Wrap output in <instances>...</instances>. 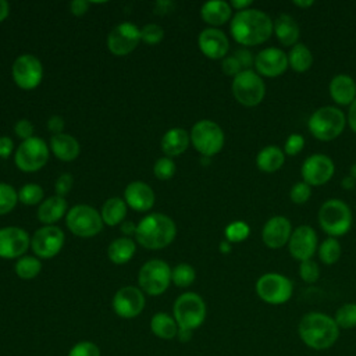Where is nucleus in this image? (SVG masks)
Wrapping results in <instances>:
<instances>
[{"instance_id": "28", "label": "nucleus", "mask_w": 356, "mask_h": 356, "mask_svg": "<svg viewBox=\"0 0 356 356\" xmlns=\"http://www.w3.org/2000/svg\"><path fill=\"white\" fill-rule=\"evenodd\" d=\"M189 140H191V136L185 129L172 128L164 134V136L161 138L160 146L164 154L174 157V156H179L186 150Z\"/></svg>"}, {"instance_id": "11", "label": "nucleus", "mask_w": 356, "mask_h": 356, "mask_svg": "<svg viewBox=\"0 0 356 356\" xmlns=\"http://www.w3.org/2000/svg\"><path fill=\"white\" fill-rule=\"evenodd\" d=\"M138 282L146 293L152 296L160 295L168 288L171 282V268L163 260H149L140 267Z\"/></svg>"}, {"instance_id": "12", "label": "nucleus", "mask_w": 356, "mask_h": 356, "mask_svg": "<svg viewBox=\"0 0 356 356\" xmlns=\"http://www.w3.org/2000/svg\"><path fill=\"white\" fill-rule=\"evenodd\" d=\"M14 160L21 171L35 172L47 163L49 147L43 139L32 136L18 146Z\"/></svg>"}, {"instance_id": "7", "label": "nucleus", "mask_w": 356, "mask_h": 356, "mask_svg": "<svg viewBox=\"0 0 356 356\" xmlns=\"http://www.w3.org/2000/svg\"><path fill=\"white\" fill-rule=\"evenodd\" d=\"M232 95L245 107L260 104L266 96L263 78L253 70H243L232 81Z\"/></svg>"}, {"instance_id": "40", "label": "nucleus", "mask_w": 356, "mask_h": 356, "mask_svg": "<svg viewBox=\"0 0 356 356\" xmlns=\"http://www.w3.org/2000/svg\"><path fill=\"white\" fill-rule=\"evenodd\" d=\"M17 200L18 193L15 189L8 184L0 182V216L10 213L15 207Z\"/></svg>"}, {"instance_id": "56", "label": "nucleus", "mask_w": 356, "mask_h": 356, "mask_svg": "<svg viewBox=\"0 0 356 356\" xmlns=\"http://www.w3.org/2000/svg\"><path fill=\"white\" fill-rule=\"evenodd\" d=\"M231 8L236 10L238 11H243V10H248L250 6H252V0H232L229 3Z\"/></svg>"}, {"instance_id": "22", "label": "nucleus", "mask_w": 356, "mask_h": 356, "mask_svg": "<svg viewBox=\"0 0 356 356\" xmlns=\"http://www.w3.org/2000/svg\"><path fill=\"white\" fill-rule=\"evenodd\" d=\"M197 42L202 53L211 60L224 58L229 49V42L227 35L217 28L203 29L199 35Z\"/></svg>"}, {"instance_id": "53", "label": "nucleus", "mask_w": 356, "mask_h": 356, "mask_svg": "<svg viewBox=\"0 0 356 356\" xmlns=\"http://www.w3.org/2000/svg\"><path fill=\"white\" fill-rule=\"evenodd\" d=\"M70 8H71V13H72L74 15L81 17V15H83V14L88 11L89 3L85 1V0H74V1L70 4Z\"/></svg>"}, {"instance_id": "47", "label": "nucleus", "mask_w": 356, "mask_h": 356, "mask_svg": "<svg viewBox=\"0 0 356 356\" xmlns=\"http://www.w3.org/2000/svg\"><path fill=\"white\" fill-rule=\"evenodd\" d=\"M303 147H305V138L299 134H292L285 140L284 153L286 156H296L303 150Z\"/></svg>"}, {"instance_id": "23", "label": "nucleus", "mask_w": 356, "mask_h": 356, "mask_svg": "<svg viewBox=\"0 0 356 356\" xmlns=\"http://www.w3.org/2000/svg\"><path fill=\"white\" fill-rule=\"evenodd\" d=\"M124 200L136 211H147L154 204V193L147 184L134 181L125 188Z\"/></svg>"}, {"instance_id": "33", "label": "nucleus", "mask_w": 356, "mask_h": 356, "mask_svg": "<svg viewBox=\"0 0 356 356\" xmlns=\"http://www.w3.org/2000/svg\"><path fill=\"white\" fill-rule=\"evenodd\" d=\"M100 216H102L103 222H106L110 227L122 222V220L127 216V203H125V200H122L120 197L107 199L106 203L102 207Z\"/></svg>"}, {"instance_id": "49", "label": "nucleus", "mask_w": 356, "mask_h": 356, "mask_svg": "<svg viewBox=\"0 0 356 356\" xmlns=\"http://www.w3.org/2000/svg\"><path fill=\"white\" fill-rule=\"evenodd\" d=\"M56 193H57V196H64V195H67L68 192H70V189H71V186H72V175L71 174H68V172H65V174H61L58 178H57V181H56Z\"/></svg>"}, {"instance_id": "17", "label": "nucleus", "mask_w": 356, "mask_h": 356, "mask_svg": "<svg viewBox=\"0 0 356 356\" xmlns=\"http://www.w3.org/2000/svg\"><path fill=\"white\" fill-rule=\"evenodd\" d=\"M317 234L310 225H299L292 231L288 242V250L295 260L305 261L312 259L317 252Z\"/></svg>"}, {"instance_id": "10", "label": "nucleus", "mask_w": 356, "mask_h": 356, "mask_svg": "<svg viewBox=\"0 0 356 356\" xmlns=\"http://www.w3.org/2000/svg\"><path fill=\"white\" fill-rule=\"evenodd\" d=\"M68 229L81 238L97 235L103 228L102 216L96 209L88 204H76L67 213Z\"/></svg>"}, {"instance_id": "25", "label": "nucleus", "mask_w": 356, "mask_h": 356, "mask_svg": "<svg viewBox=\"0 0 356 356\" xmlns=\"http://www.w3.org/2000/svg\"><path fill=\"white\" fill-rule=\"evenodd\" d=\"M273 33L275 35L277 40L284 46H295L299 43L300 28L296 19L289 14H280L273 21Z\"/></svg>"}, {"instance_id": "57", "label": "nucleus", "mask_w": 356, "mask_h": 356, "mask_svg": "<svg viewBox=\"0 0 356 356\" xmlns=\"http://www.w3.org/2000/svg\"><path fill=\"white\" fill-rule=\"evenodd\" d=\"M121 231H122L125 235L135 234L136 225H135L132 221H125V222H122V225H121Z\"/></svg>"}, {"instance_id": "39", "label": "nucleus", "mask_w": 356, "mask_h": 356, "mask_svg": "<svg viewBox=\"0 0 356 356\" xmlns=\"http://www.w3.org/2000/svg\"><path fill=\"white\" fill-rule=\"evenodd\" d=\"M225 238L229 243L245 241L250 234V227L245 221H232L224 229Z\"/></svg>"}, {"instance_id": "5", "label": "nucleus", "mask_w": 356, "mask_h": 356, "mask_svg": "<svg viewBox=\"0 0 356 356\" xmlns=\"http://www.w3.org/2000/svg\"><path fill=\"white\" fill-rule=\"evenodd\" d=\"M318 224L331 238H338L349 232L353 221L350 207L341 199L325 200L318 210Z\"/></svg>"}, {"instance_id": "8", "label": "nucleus", "mask_w": 356, "mask_h": 356, "mask_svg": "<svg viewBox=\"0 0 356 356\" xmlns=\"http://www.w3.org/2000/svg\"><path fill=\"white\" fill-rule=\"evenodd\" d=\"M224 139L221 127L211 120L197 121L191 131V142L193 147L204 157L217 154L224 146Z\"/></svg>"}, {"instance_id": "26", "label": "nucleus", "mask_w": 356, "mask_h": 356, "mask_svg": "<svg viewBox=\"0 0 356 356\" xmlns=\"http://www.w3.org/2000/svg\"><path fill=\"white\" fill-rule=\"evenodd\" d=\"M200 14L206 24H209L211 26H220L231 19L232 8H231L229 3H227V1L211 0L202 6Z\"/></svg>"}, {"instance_id": "58", "label": "nucleus", "mask_w": 356, "mask_h": 356, "mask_svg": "<svg viewBox=\"0 0 356 356\" xmlns=\"http://www.w3.org/2000/svg\"><path fill=\"white\" fill-rule=\"evenodd\" d=\"M177 337L179 338L181 342H188L192 338V331L186 330V328H178V334Z\"/></svg>"}, {"instance_id": "24", "label": "nucleus", "mask_w": 356, "mask_h": 356, "mask_svg": "<svg viewBox=\"0 0 356 356\" xmlns=\"http://www.w3.org/2000/svg\"><path fill=\"white\" fill-rule=\"evenodd\" d=\"M328 92L337 104L350 106L356 99V82L348 74H338L330 81Z\"/></svg>"}, {"instance_id": "44", "label": "nucleus", "mask_w": 356, "mask_h": 356, "mask_svg": "<svg viewBox=\"0 0 356 356\" xmlns=\"http://www.w3.org/2000/svg\"><path fill=\"white\" fill-rule=\"evenodd\" d=\"M153 172L159 179H170L175 172V164L170 157H161L154 163Z\"/></svg>"}, {"instance_id": "20", "label": "nucleus", "mask_w": 356, "mask_h": 356, "mask_svg": "<svg viewBox=\"0 0 356 356\" xmlns=\"http://www.w3.org/2000/svg\"><path fill=\"white\" fill-rule=\"evenodd\" d=\"M292 231L291 221L286 217L274 216L263 225L261 241L270 249H281L288 245Z\"/></svg>"}, {"instance_id": "43", "label": "nucleus", "mask_w": 356, "mask_h": 356, "mask_svg": "<svg viewBox=\"0 0 356 356\" xmlns=\"http://www.w3.org/2000/svg\"><path fill=\"white\" fill-rule=\"evenodd\" d=\"M310 196H312V186L305 181L296 182L289 191V197L295 204H305L310 199Z\"/></svg>"}, {"instance_id": "48", "label": "nucleus", "mask_w": 356, "mask_h": 356, "mask_svg": "<svg viewBox=\"0 0 356 356\" xmlns=\"http://www.w3.org/2000/svg\"><path fill=\"white\" fill-rule=\"evenodd\" d=\"M221 70L224 71L225 75H229V76H236L239 72L243 71L241 63L238 61V58L235 56H228V57H224L222 58V63H221Z\"/></svg>"}, {"instance_id": "50", "label": "nucleus", "mask_w": 356, "mask_h": 356, "mask_svg": "<svg viewBox=\"0 0 356 356\" xmlns=\"http://www.w3.org/2000/svg\"><path fill=\"white\" fill-rule=\"evenodd\" d=\"M14 131L17 134V136H19L21 139L26 140L29 138H32V134H33V125L31 121L28 120H19L15 127H14Z\"/></svg>"}, {"instance_id": "16", "label": "nucleus", "mask_w": 356, "mask_h": 356, "mask_svg": "<svg viewBox=\"0 0 356 356\" xmlns=\"http://www.w3.org/2000/svg\"><path fill=\"white\" fill-rule=\"evenodd\" d=\"M289 67L288 54L278 47H266L254 57V68L260 76L277 78Z\"/></svg>"}, {"instance_id": "13", "label": "nucleus", "mask_w": 356, "mask_h": 356, "mask_svg": "<svg viewBox=\"0 0 356 356\" xmlns=\"http://www.w3.org/2000/svg\"><path fill=\"white\" fill-rule=\"evenodd\" d=\"M335 172L334 161L323 153L309 156L300 168L302 178L310 186H320L327 184Z\"/></svg>"}, {"instance_id": "59", "label": "nucleus", "mask_w": 356, "mask_h": 356, "mask_svg": "<svg viewBox=\"0 0 356 356\" xmlns=\"http://www.w3.org/2000/svg\"><path fill=\"white\" fill-rule=\"evenodd\" d=\"M8 11H10V6H8V3H7L6 0H0V22H1L3 19H6V18H7Z\"/></svg>"}, {"instance_id": "19", "label": "nucleus", "mask_w": 356, "mask_h": 356, "mask_svg": "<svg viewBox=\"0 0 356 356\" xmlns=\"http://www.w3.org/2000/svg\"><path fill=\"white\" fill-rule=\"evenodd\" d=\"M145 307V296L136 286H124L113 298V310L122 318L136 317Z\"/></svg>"}, {"instance_id": "55", "label": "nucleus", "mask_w": 356, "mask_h": 356, "mask_svg": "<svg viewBox=\"0 0 356 356\" xmlns=\"http://www.w3.org/2000/svg\"><path fill=\"white\" fill-rule=\"evenodd\" d=\"M346 122L350 127V129L356 134V99L353 100V103L349 106L348 110V115H346Z\"/></svg>"}, {"instance_id": "45", "label": "nucleus", "mask_w": 356, "mask_h": 356, "mask_svg": "<svg viewBox=\"0 0 356 356\" xmlns=\"http://www.w3.org/2000/svg\"><path fill=\"white\" fill-rule=\"evenodd\" d=\"M164 36L161 26L156 24H147L140 29V39L147 44H157Z\"/></svg>"}, {"instance_id": "34", "label": "nucleus", "mask_w": 356, "mask_h": 356, "mask_svg": "<svg viewBox=\"0 0 356 356\" xmlns=\"http://www.w3.org/2000/svg\"><path fill=\"white\" fill-rule=\"evenodd\" d=\"M150 328L153 334L161 339H172L178 334V324L167 313H156L152 317Z\"/></svg>"}, {"instance_id": "61", "label": "nucleus", "mask_w": 356, "mask_h": 356, "mask_svg": "<svg viewBox=\"0 0 356 356\" xmlns=\"http://www.w3.org/2000/svg\"><path fill=\"white\" fill-rule=\"evenodd\" d=\"M293 4H295L296 7H300V8H307V7L313 6L314 1H313V0H306V1H305V0H295Z\"/></svg>"}, {"instance_id": "62", "label": "nucleus", "mask_w": 356, "mask_h": 356, "mask_svg": "<svg viewBox=\"0 0 356 356\" xmlns=\"http://www.w3.org/2000/svg\"><path fill=\"white\" fill-rule=\"evenodd\" d=\"M231 243L228 242V241H224V242H221L220 243V252L221 253H229L231 252Z\"/></svg>"}, {"instance_id": "2", "label": "nucleus", "mask_w": 356, "mask_h": 356, "mask_svg": "<svg viewBox=\"0 0 356 356\" xmlns=\"http://www.w3.org/2000/svg\"><path fill=\"white\" fill-rule=\"evenodd\" d=\"M298 334L306 346L314 350H325L337 342L339 327L334 317L320 312H310L300 318Z\"/></svg>"}, {"instance_id": "15", "label": "nucleus", "mask_w": 356, "mask_h": 356, "mask_svg": "<svg viewBox=\"0 0 356 356\" xmlns=\"http://www.w3.org/2000/svg\"><path fill=\"white\" fill-rule=\"evenodd\" d=\"M64 243V232L56 225H44L35 231L31 246L36 256L42 259H50L56 256Z\"/></svg>"}, {"instance_id": "6", "label": "nucleus", "mask_w": 356, "mask_h": 356, "mask_svg": "<svg viewBox=\"0 0 356 356\" xmlns=\"http://www.w3.org/2000/svg\"><path fill=\"white\" fill-rule=\"evenodd\" d=\"M174 318L178 328L193 331L200 327L206 318V303L195 292H185L174 303Z\"/></svg>"}, {"instance_id": "52", "label": "nucleus", "mask_w": 356, "mask_h": 356, "mask_svg": "<svg viewBox=\"0 0 356 356\" xmlns=\"http://www.w3.org/2000/svg\"><path fill=\"white\" fill-rule=\"evenodd\" d=\"M14 149V143L8 136H1L0 138V157L7 159Z\"/></svg>"}, {"instance_id": "29", "label": "nucleus", "mask_w": 356, "mask_h": 356, "mask_svg": "<svg viewBox=\"0 0 356 356\" xmlns=\"http://www.w3.org/2000/svg\"><path fill=\"white\" fill-rule=\"evenodd\" d=\"M285 163V153L278 146L268 145L256 156V165L260 171L271 174L278 171Z\"/></svg>"}, {"instance_id": "42", "label": "nucleus", "mask_w": 356, "mask_h": 356, "mask_svg": "<svg viewBox=\"0 0 356 356\" xmlns=\"http://www.w3.org/2000/svg\"><path fill=\"white\" fill-rule=\"evenodd\" d=\"M299 275H300V278L306 284H314L320 278V267H318V264L313 259L300 261V264H299Z\"/></svg>"}, {"instance_id": "31", "label": "nucleus", "mask_w": 356, "mask_h": 356, "mask_svg": "<svg viewBox=\"0 0 356 356\" xmlns=\"http://www.w3.org/2000/svg\"><path fill=\"white\" fill-rule=\"evenodd\" d=\"M135 250H136L135 242L127 236H122V238L114 239L110 243L107 249V254L113 263L124 264L132 259V256L135 254Z\"/></svg>"}, {"instance_id": "41", "label": "nucleus", "mask_w": 356, "mask_h": 356, "mask_svg": "<svg viewBox=\"0 0 356 356\" xmlns=\"http://www.w3.org/2000/svg\"><path fill=\"white\" fill-rule=\"evenodd\" d=\"M43 199V189L36 184H26L18 192V200L24 204L33 206Z\"/></svg>"}, {"instance_id": "9", "label": "nucleus", "mask_w": 356, "mask_h": 356, "mask_svg": "<svg viewBox=\"0 0 356 356\" xmlns=\"http://www.w3.org/2000/svg\"><path fill=\"white\" fill-rule=\"evenodd\" d=\"M293 292L292 281L280 273H266L256 281L257 296L268 305L286 303Z\"/></svg>"}, {"instance_id": "3", "label": "nucleus", "mask_w": 356, "mask_h": 356, "mask_svg": "<svg viewBox=\"0 0 356 356\" xmlns=\"http://www.w3.org/2000/svg\"><path fill=\"white\" fill-rule=\"evenodd\" d=\"M177 234L175 222L165 214L152 213L136 225L135 238L146 249L157 250L168 246Z\"/></svg>"}, {"instance_id": "35", "label": "nucleus", "mask_w": 356, "mask_h": 356, "mask_svg": "<svg viewBox=\"0 0 356 356\" xmlns=\"http://www.w3.org/2000/svg\"><path fill=\"white\" fill-rule=\"evenodd\" d=\"M317 253H318V259L327 264V266H331L334 263H337L341 257V253H342V248H341V243L337 238H331L328 236L327 239H324L318 248H317Z\"/></svg>"}, {"instance_id": "27", "label": "nucleus", "mask_w": 356, "mask_h": 356, "mask_svg": "<svg viewBox=\"0 0 356 356\" xmlns=\"http://www.w3.org/2000/svg\"><path fill=\"white\" fill-rule=\"evenodd\" d=\"M50 149L53 154L63 161H72L79 154V143L75 138L67 134H56L50 139Z\"/></svg>"}, {"instance_id": "32", "label": "nucleus", "mask_w": 356, "mask_h": 356, "mask_svg": "<svg viewBox=\"0 0 356 356\" xmlns=\"http://www.w3.org/2000/svg\"><path fill=\"white\" fill-rule=\"evenodd\" d=\"M288 63L295 72L302 74L309 71L313 64L312 50L303 43H296L295 46L291 47L288 53Z\"/></svg>"}, {"instance_id": "46", "label": "nucleus", "mask_w": 356, "mask_h": 356, "mask_svg": "<svg viewBox=\"0 0 356 356\" xmlns=\"http://www.w3.org/2000/svg\"><path fill=\"white\" fill-rule=\"evenodd\" d=\"M68 356H100L99 346L95 345L90 341H82L75 343L70 352Z\"/></svg>"}, {"instance_id": "51", "label": "nucleus", "mask_w": 356, "mask_h": 356, "mask_svg": "<svg viewBox=\"0 0 356 356\" xmlns=\"http://www.w3.org/2000/svg\"><path fill=\"white\" fill-rule=\"evenodd\" d=\"M234 56L238 58L243 70H250V67L254 65V57L248 49H239L234 53Z\"/></svg>"}, {"instance_id": "18", "label": "nucleus", "mask_w": 356, "mask_h": 356, "mask_svg": "<svg viewBox=\"0 0 356 356\" xmlns=\"http://www.w3.org/2000/svg\"><path fill=\"white\" fill-rule=\"evenodd\" d=\"M140 40V31L132 22H121L107 38L108 50L115 56H125L131 53Z\"/></svg>"}, {"instance_id": "1", "label": "nucleus", "mask_w": 356, "mask_h": 356, "mask_svg": "<svg viewBox=\"0 0 356 356\" xmlns=\"http://www.w3.org/2000/svg\"><path fill=\"white\" fill-rule=\"evenodd\" d=\"M229 32L242 46H257L273 35V19L259 8H248L235 13L231 18Z\"/></svg>"}, {"instance_id": "21", "label": "nucleus", "mask_w": 356, "mask_h": 356, "mask_svg": "<svg viewBox=\"0 0 356 356\" xmlns=\"http://www.w3.org/2000/svg\"><path fill=\"white\" fill-rule=\"evenodd\" d=\"M31 245L26 231L18 227H6L0 229V257L15 259L22 256Z\"/></svg>"}, {"instance_id": "38", "label": "nucleus", "mask_w": 356, "mask_h": 356, "mask_svg": "<svg viewBox=\"0 0 356 356\" xmlns=\"http://www.w3.org/2000/svg\"><path fill=\"white\" fill-rule=\"evenodd\" d=\"M195 270L191 264L186 263H181L178 266L174 267V270L171 271V281L181 288L189 286L193 281H195Z\"/></svg>"}, {"instance_id": "14", "label": "nucleus", "mask_w": 356, "mask_h": 356, "mask_svg": "<svg viewBox=\"0 0 356 356\" xmlns=\"http://www.w3.org/2000/svg\"><path fill=\"white\" fill-rule=\"evenodd\" d=\"M42 75V63L32 54L19 56L13 64V79L21 89H35L40 83Z\"/></svg>"}, {"instance_id": "37", "label": "nucleus", "mask_w": 356, "mask_h": 356, "mask_svg": "<svg viewBox=\"0 0 356 356\" xmlns=\"http://www.w3.org/2000/svg\"><path fill=\"white\" fill-rule=\"evenodd\" d=\"M339 330H350L356 327V303L342 305L334 317Z\"/></svg>"}, {"instance_id": "63", "label": "nucleus", "mask_w": 356, "mask_h": 356, "mask_svg": "<svg viewBox=\"0 0 356 356\" xmlns=\"http://www.w3.org/2000/svg\"><path fill=\"white\" fill-rule=\"evenodd\" d=\"M349 175L356 181V163H355V164H352L350 171H349Z\"/></svg>"}, {"instance_id": "54", "label": "nucleus", "mask_w": 356, "mask_h": 356, "mask_svg": "<svg viewBox=\"0 0 356 356\" xmlns=\"http://www.w3.org/2000/svg\"><path fill=\"white\" fill-rule=\"evenodd\" d=\"M47 128H49L51 132H54V135H56V134H61V131H63V128H64V121H63V118L58 117V115L50 117L49 121H47Z\"/></svg>"}, {"instance_id": "36", "label": "nucleus", "mask_w": 356, "mask_h": 356, "mask_svg": "<svg viewBox=\"0 0 356 356\" xmlns=\"http://www.w3.org/2000/svg\"><path fill=\"white\" fill-rule=\"evenodd\" d=\"M42 264L33 256H24L15 264V273L22 280H32L40 273Z\"/></svg>"}, {"instance_id": "4", "label": "nucleus", "mask_w": 356, "mask_h": 356, "mask_svg": "<svg viewBox=\"0 0 356 356\" xmlns=\"http://www.w3.org/2000/svg\"><path fill=\"white\" fill-rule=\"evenodd\" d=\"M346 124L345 113L341 108L324 106L313 111L307 121V128L316 139L330 142L343 132Z\"/></svg>"}, {"instance_id": "30", "label": "nucleus", "mask_w": 356, "mask_h": 356, "mask_svg": "<svg viewBox=\"0 0 356 356\" xmlns=\"http://www.w3.org/2000/svg\"><path fill=\"white\" fill-rule=\"evenodd\" d=\"M67 211V202L61 196H50L43 200L38 209V218L46 224L51 225L58 221Z\"/></svg>"}, {"instance_id": "60", "label": "nucleus", "mask_w": 356, "mask_h": 356, "mask_svg": "<svg viewBox=\"0 0 356 356\" xmlns=\"http://www.w3.org/2000/svg\"><path fill=\"white\" fill-rule=\"evenodd\" d=\"M355 184H356V181H355L350 175L342 179V186H343L345 189H352V188L355 186Z\"/></svg>"}]
</instances>
